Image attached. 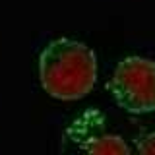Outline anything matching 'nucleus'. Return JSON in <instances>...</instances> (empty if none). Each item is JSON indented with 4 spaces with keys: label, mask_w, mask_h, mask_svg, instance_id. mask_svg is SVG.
I'll use <instances>...</instances> for the list:
<instances>
[{
    "label": "nucleus",
    "mask_w": 155,
    "mask_h": 155,
    "mask_svg": "<svg viewBox=\"0 0 155 155\" xmlns=\"http://www.w3.org/2000/svg\"><path fill=\"white\" fill-rule=\"evenodd\" d=\"M41 87L52 99L78 101L93 91L99 76L97 54L87 43L72 37H56L39 52Z\"/></svg>",
    "instance_id": "1"
},
{
    "label": "nucleus",
    "mask_w": 155,
    "mask_h": 155,
    "mask_svg": "<svg viewBox=\"0 0 155 155\" xmlns=\"http://www.w3.org/2000/svg\"><path fill=\"white\" fill-rule=\"evenodd\" d=\"M114 103L130 114L155 110V60L138 54L122 58L114 66L109 84Z\"/></svg>",
    "instance_id": "2"
},
{
    "label": "nucleus",
    "mask_w": 155,
    "mask_h": 155,
    "mask_svg": "<svg viewBox=\"0 0 155 155\" xmlns=\"http://www.w3.org/2000/svg\"><path fill=\"white\" fill-rule=\"evenodd\" d=\"M84 149L87 153H103V155H124L134 151V147H130L124 142V138H120L118 134H101L95 138H89Z\"/></svg>",
    "instance_id": "3"
},
{
    "label": "nucleus",
    "mask_w": 155,
    "mask_h": 155,
    "mask_svg": "<svg viewBox=\"0 0 155 155\" xmlns=\"http://www.w3.org/2000/svg\"><path fill=\"white\" fill-rule=\"evenodd\" d=\"M134 151L143 155H155V130L134 140Z\"/></svg>",
    "instance_id": "4"
}]
</instances>
